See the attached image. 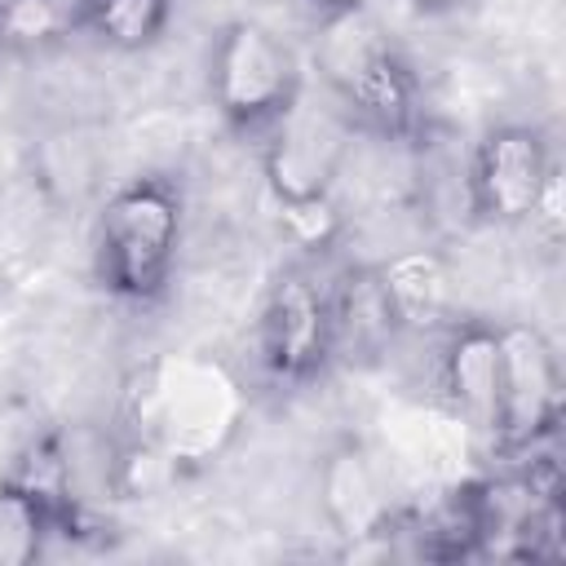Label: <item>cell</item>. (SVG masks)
<instances>
[{
    "label": "cell",
    "mask_w": 566,
    "mask_h": 566,
    "mask_svg": "<svg viewBox=\"0 0 566 566\" xmlns=\"http://www.w3.org/2000/svg\"><path fill=\"white\" fill-rule=\"evenodd\" d=\"M168 9H172V0H93L88 31L102 35L119 53H137L159 40Z\"/></svg>",
    "instance_id": "obj_14"
},
{
    "label": "cell",
    "mask_w": 566,
    "mask_h": 566,
    "mask_svg": "<svg viewBox=\"0 0 566 566\" xmlns=\"http://www.w3.org/2000/svg\"><path fill=\"white\" fill-rule=\"evenodd\" d=\"M354 128L358 119L323 88L310 93L301 84V93L287 102V111L265 128V186L270 195L283 199H314V195H332V181L340 177L349 146H354Z\"/></svg>",
    "instance_id": "obj_5"
},
{
    "label": "cell",
    "mask_w": 566,
    "mask_h": 566,
    "mask_svg": "<svg viewBox=\"0 0 566 566\" xmlns=\"http://www.w3.org/2000/svg\"><path fill=\"white\" fill-rule=\"evenodd\" d=\"M380 292L389 301V314L398 323V332H433L451 318L455 305V279L442 252L433 248H407L398 256H389L380 270Z\"/></svg>",
    "instance_id": "obj_11"
},
{
    "label": "cell",
    "mask_w": 566,
    "mask_h": 566,
    "mask_svg": "<svg viewBox=\"0 0 566 566\" xmlns=\"http://www.w3.org/2000/svg\"><path fill=\"white\" fill-rule=\"evenodd\" d=\"M93 0H0V49L31 53L88 31Z\"/></svg>",
    "instance_id": "obj_13"
},
{
    "label": "cell",
    "mask_w": 566,
    "mask_h": 566,
    "mask_svg": "<svg viewBox=\"0 0 566 566\" xmlns=\"http://www.w3.org/2000/svg\"><path fill=\"white\" fill-rule=\"evenodd\" d=\"M248 407L252 398L239 371L195 349L150 354L128 371L119 389L124 438L155 447L181 473L221 460L234 447Z\"/></svg>",
    "instance_id": "obj_1"
},
{
    "label": "cell",
    "mask_w": 566,
    "mask_h": 566,
    "mask_svg": "<svg viewBox=\"0 0 566 566\" xmlns=\"http://www.w3.org/2000/svg\"><path fill=\"white\" fill-rule=\"evenodd\" d=\"M261 358L279 380H310L332 358V305L305 270H283L261 310Z\"/></svg>",
    "instance_id": "obj_8"
},
{
    "label": "cell",
    "mask_w": 566,
    "mask_h": 566,
    "mask_svg": "<svg viewBox=\"0 0 566 566\" xmlns=\"http://www.w3.org/2000/svg\"><path fill=\"white\" fill-rule=\"evenodd\" d=\"M318 13H345V9H363L367 0H310Z\"/></svg>",
    "instance_id": "obj_18"
},
{
    "label": "cell",
    "mask_w": 566,
    "mask_h": 566,
    "mask_svg": "<svg viewBox=\"0 0 566 566\" xmlns=\"http://www.w3.org/2000/svg\"><path fill=\"white\" fill-rule=\"evenodd\" d=\"M53 531L49 513L18 486H0V566H27L40 557L44 535Z\"/></svg>",
    "instance_id": "obj_15"
},
{
    "label": "cell",
    "mask_w": 566,
    "mask_h": 566,
    "mask_svg": "<svg viewBox=\"0 0 566 566\" xmlns=\"http://www.w3.org/2000/svg\"><path fill=\"white\" fill-rule=\"evenodd\" d=\"M442 394L451 411L478 429H500V332L486 323H460L442 349Z\"/></svg>",
    "instance_id": "obj_10"
},
{
    "label": "cell",
    "mask_w": 566,
    "mask_h": 566,
    "mask_svg": "<svg viewBox=\"0 0 566 566\" xmlns=\"http://www.w3.org/2000/svg\"><path fill=\"white\" fill-rule=\"evenodd\" d=\"M314 66L323 88L358 124H371L394 137L416 128V80L367 9L323 13L314 35Z\"/></svg>",
    "instance_id": "obj_2"
},
{
    "label": "cell",
    "mask_w": 566,
    "mask_h": 566,
    "mask_svg": "<svg viewBox=\"0 0 566 566\" xmlns=\"http://www.w3.org/2000/svg\"><path fill=\"white\" fill-rule=\"evenodd\" d=\"M420 13H460V9H469L473 0H411Z\"/></svg>",
    "instance_id": "obj_17"
},
{
    "label": "cell",
    "mask_w": 566,
    "mask_h": 566,
    "mask_svg": "<svg viewBox=\"0 0 566 566\" xmlns=\"http://www.w3.org/2000/svg\"><path fill=\"white\" fill-rule=\"evenodd\" d=\"M279 226L283 234L305 248V252H323L336 243L340 234V212L332 203V195H314V199H283L279 203Z\"/></svg>",
    "instance_id": "obj_16"
},
{
    "label": "cell",
    "mask_w": 566,
    "mask_h": 566,
    "mask_svg": "<svg viewBox=\"0 0 566 566\" xmlns=\"http://www.w3.org/2000/svg\"><path fill=\"white\" fill-rule=\"evenodd\" d=\"M301 62L296 49L274 35L261 22H226L217 44H212V66H208V88L221 111V119L239 133H261L270 128L287 102L301 93Z\"/></svg>",
    "instance_id": "obj_4"
},
{
    "label": "cell",
    "mask_w": 566,
    "mask_h": 566,
    "mask_svg": "<svg viewBox=\"0 0 566 566\" xmlns=\"http://www.w3.org/2000/svg\"><path fill=\"white\" fill-rule=\"evenodd\" d=\"M327 305H332V354L340 358H371L398 332L376 270H349L336 283V292H327Z\"/></svg>",
    "instance_id": "obj_12"
},
{
    "label": "cell",
    "mask_w": 566,
    "mask_h": 566,
    "mask_svg": "<svg viewBox=\"0 0 566 566\" xmlns=\"http://www.w3.org/2000/svg\"><path fill=\"white\" fill-rule=\"evenodd\" d=\"M181 243V199L168 181H128L106 199L93 230L97 279L124 301L164 292Z\"/></svg>",
    "instance_id": "obj_3"
},
{
    "label": "cell",
    "mask_w": 566,
    "mask_h": 566,
    "mask_svg": "<svg viewBox=\"0 0 566 566\" xmlns=\"http://www.w3.org/2000/svg\"><path fill=\"white\" fill-rule=\"evenodd\" d=\"M318 504L327 526L349 544H380L394 531V491L363 438H336L318 460Z\"/></svg>",
    "instance_id": "obj_9"
},
{
    "label": "cell",
    "mask_w": 566,
    "mask_h": 566,
    "mask_svg": "<svg viewBox=\"0 0 566 566\" xmlns=\"http://www.w3.org/2000/svg\"><path fill=\"white\" fill-rule=\"evenodd\" d=\"M553 172L557 168L535 128L500 124L473 146V159L464 172L469 212L482 221H495V226L535 221V208H539Z\"/></svg>",
    "instance_id": "obj_6"
},
{
    "label": "cell",
    "mask_w": 566,
    "mask_h": 566,
    "mask_svg": "<svg viewBox=\"0 0 566 566\" xmlns=\"http://www.w3.org/2000/svg\"><path fill=\"white\" fill-rule=\"evenodd\" d=\"M500 332V447H535L562 416V363L553 340L531 323Z\"/></svg>",
    "instance_id": "obj_7"
}]
</instances>
